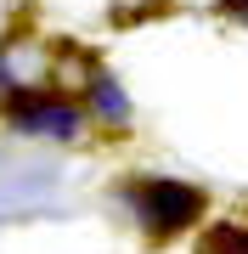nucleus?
Listing matches in <instances>:
<instances>
[{
    "mask_svg": "<svg viewBox=\"0 0 248 254\" xmlns=\"http://www.w3.org/2000/svg\"><path fill=\"white\" fill-rule=\"evenodd\" d=\"M198 209H203V198H198L192 187H181V181H147V187H141V220H147L152 232L192 226Z\"/></svg>",
    "mask_w": 248,
    "mask_h": 254,
    "instance_id": "nucleus-1",
    "label": "nucleus"
},
{
    "mask_svg": "<svg viewBox=\"0 0 248 254\" xmlns=\"http://www.w3.org/2000/svg\"><path fill=\"white\" fill-rule=\"evenodd\" d=\"M23 130L68 141V136H79V113H74V108H62V102H51V108H34V113H23Z\"/></svg>",
    "mask_w": 248,
    "mask_h": 254,
    "instance_id": "nucleus-2",
    "label": "nucleus"
},
{
    "mask_svg": "<svg viewBox=\"0 0 248 254\" xmlns=\"http://www.w3.org/2000/svg\"><path fill=\"white\" fill-rule=\"evenodd\" d=\"M96 113H101V119H113V125H119V119L130 113V108H124V96H119V85H113V79H96Z\"/></svg>",
    "mask_w": 248,
    "mask_h": 254,
    "instance_id": "nucleus-3",
    "label": "nucleus"
},
{
    "mask_svg": "<svg viewBox=\"0 0 248 254\" xmlns=\"http://www.w3.org/2000/svg\"><path fill=\"white\" fill-rule=\"evenodd\" d=\"M209 254H248V232L243 226H220L209 237Z\"/></svg>",
    "mask_w": 248,
    "mask_h": 254,
    "instance_id": "nucleus-4",
    "label": "nucleus"
},
{
    "mask_svg": "<svg viewBox=\"0 0 248 254\" xmlns=\"http://www.w3.org/2000/svg\"><path fill=\"white\" fill-rule=\"evenodd\" d=\"M231 11H237V17H248V0H231Z\"/></svg>",
    "mask_w": 248,
    "mask_h": 254,
    "instance_id": "nucleus-5",
    "label": "nucleus"
}]
</instances>
